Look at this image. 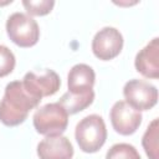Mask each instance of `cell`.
<instances>
[{
	"mask_svg": "<svg viewBox=\"0 0 159 159\" xmlns=\"http://www.w3.org/2000/svg\"><path fill=\"white\" fill-rule=\"evenodd\" d=\"M94 99V92L93 89L82 94H72L70 92H66L58 101V103L66 109L68 114L78 113L83 109H86L89 104H92Z\"/></svg>",
	"mask_w": 159,
	"mask_h": 159,
	"instance_id": "obj_12",
	"label": "cell"
},
{
	"mask_svg": "<svg viewBox=\"0 0 159 159\" xmlns=\"http://www.w3.org/2000/svg\"><path fill=\"white\" fill-rule=\"evenodd\" d=\"M76 140L80 149L84 153H96L107 139V129L104 120L98 114H89L81 119L76 125Z\"/></svg>",
	"mask_w": 159,
	"mask_h": 159,
	"instance_id": "obj_2",
	"label": "cell"
},
{
	"mask_svg": "<svg viewBox=\"0 0 159 159\" xmlns=\"http://www.w3.org/2000/svg\"><path fill=\"white\" fill-rule=\"evenodd\" d=\"M106 159H140V155L133 145L127 143H118L108 149Z\"/></svg>",
	"mask_w": 159,
	"mask_h": 159,
	"instance_id": "obj_14",
	"label": "cell"
},
{
	"mask_svg": "<svg viewBox=\"0 0 159 159\" xmlns=\"http://www.w3.org/2000/svg\"><path fill=\"white\" fill-rule=\"evenodd\" d=\"M39 103L40 101L24 88L21 81H12L6 84L0 102V122L7 127L19 125L25 122L29 112Z\"/></svg>",
	"mask_w": 159,
	"mask_h": 159,
	"instance_id": "obj_1",
	"label": "cell"
},
{
	"mask_svg": "<svg viewBox=\"0 0 159 159\" xmlns=\"http://www.w3.org/2000/svg\"><path fill=\"white\" fill-rule=\"evenodd\" d=\"M123 94L125 102L137 111H148L158 102V89L143 80H130L124 84Z\"/></svg>",
	"mask_w": 159,
	"mask_h": 159,
	"instance_id": "obj_5",
	"label": "cell"
},
{
	"mask_svg": "<svg viewBox=\"0 0 159 159\" xmlns=\"http://www.w3.org/2000/svg\"><path fill=\"white\" fill-rule=\"evenodd\" d=\"M135 68L147 78L159 77V39L154 37L144 48H142L134 61Z\"/></svg>",
	"mask_w": 159,
	"mask_h": 159,
	"instance_id": "obj_9",
	"label": "cell"
},
{
	"mask_svg": "<svg viewBox=\"0 0 159 159\" xmlns=\"http://www.w3.org/2000/svg\"><path fill=\"white\" fill-rule=\"evenodd\" d=\"M15 56L11 50L4 45H0V77H5L15 68Z\"/></svg>",
	"mask_w": 159,
	"mask_h": 159,
	"instance_id": "obj_16",
	"label": "cell"
},
{
	"mask_svg": "<svg viewBox=\"0 0 159 159\" xmlns=\"http://www.w3.org/2000/svg\"><path fill=\"white\" fill-rule=\"evenodd\" d=\"M22 5L30 15L43 16L51 12L52 7L55 6V1L53 0H24Z\"/></svg>",
	"mask_w": 159,
	"mask_h": 159,
	"instance_id": "obj_15",
	"label": "cell"
},
{
	"mask_svg": "<svg viewBox=\"0 0 159 159\" xmlns=\"http://www.w3.org/2000/svg\"><path fill=\"white\" fill-rule=\"evenodd\" d=\"M109 118L114 130L122 135L133 134L142 123L140 112L130 107L125 101H118L113 104Z\"/></svg>",
	"mask_w": 159,
	"mask_h": 159,
	"instance_id": "obj_8",
	"label": "cell"
},
{
	"mask_svg": "<svg viewBox=\"0 0 159 159\" xmlns=\"http://www.w3.org/2000/svg\"><path fill=\"white\" fill-rule=\"evenodd\" d=\"M37 155L40 159H71L73 157V147L68 138L51 135L37 144Z\"/></svg>",
	"mask_w": 159,
	"mask_h": 159,
	"instance_id": "obj_10",
	"label": "cell"
},
{
	"mask_svg": "<svg viewBox=\"0 0 159 159\" xmlns=\"http://www.w3.org/2000/svg\"><path fill=\"white\" fill-rule=\"evenodd\" d=\"M142 145L149 159H158V119H154L147 128Z\"/></svg>",
	"mask_w": 159,
	"mask_h": 159,
	"instance_id": "obj_13",
	"label": "cell"
},
{
	"mask_svg": "<svg viewBox=\"0 0 159 159\" xmlns=\"http://www.w3.org/2000/svg\"><path fill=\"white\" fill-rule=\"evenodd\" d=\"M6 32L10 40L20 47H31L40 37L37 22L24 12H14L7 17Z\"/></svg>",
	"mask_w": 159,
	"mask_h": 159,
	"instance_id": "obj_4",
	"label": "cell"
},
{
	"mask_svg": "<svg viewBox=\"0 0 159 159\" xmlns=\"http://www.w3.org/2000/svg\"><path fill=\"white\" fill-rule=\"evenodd\" d=\"M123 48L122 34L111 26L101 29L92 40V51L94 56L103 61L117 57Z\"/></svg>",
	"mask_w": 159,
	"mask_h": 159,
	"instance_id": "obj_6",
	"label": "cell"
},
{
	"mask_svg": "<svg viewBox=\"0 0 159 159\" xmlns=\"http://www.w3.org/2000/svg\"><path fill=\"white\" fill-rule=\"evenodd\" d=\"M32 120L37 133L46 137L61 135L67 128L68 113L58 102L47 103L35 112Z\"/></svg>",
	"mask_w": 159,
	"mask_h": 159,
	"instance_id": "obj_3",
	"label": "cell"
},
{
	"mask_svg": "<svg viewBox=\"0 0 159 159\" xmlns=\"http://www.w3.org/2000/svg\"><path fill=\"white\" fill-rule=\"evenodd\" d=\"M21 82L24 88L39 101H41L43 97L55 94L61 86L58 75L52 70H46L42 76H37L34 72H27Z\"/></svg>",
	"mask_w": 159,
	"mask_h": 159,
	"instance_id": "obj_7",
	"label": "cell"
},
{
	"mask_svg": "<svg viewBox=\"0 0 159 159\" xmlns=\"http://www.w3.org/2000/svg\"><path fill=\"white\" fill-rule=\"evenodd\" d=\"M96 75L91 66L84 63L75 65L67 77L68 92L72 94H82L93 89Z\"/></svg>",
	"mask_w": 159,
	"mask_h": 159,
	"instance_id": "obj_11",
	"label": "cell"
}]
</instances>
